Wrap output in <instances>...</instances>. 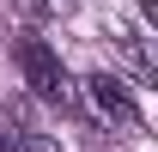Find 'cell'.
Masks as SVG:
<instances>
[{"label": "cell", "mask_w": 158, "mask_h": 152, "mask_svg": "<svg viewBox=\"0 0 158 152\" xmlns=\"http://www.w3.org/2000/svg\"><path fill=\"white\" fill-rule=\"evenodd\" d=\"M12 55H19V73H24V85L43 97V103H73V85H67V67H61V55L49 49L43 37H19L12 43Z\"/></svg>", "instance_id": "obj_1"}, {"label": "cell", "mask_w": 158, "mask_h": 152, "mask_svg": "<svg viewBox=\"0 0 158 152\" xmlns=\"http://www.w3.org/2000/svg\"><path fill=\"white\" fill-rule=\"evenodd\" d=\"M85 97H91V110H98L103 122H116V128H140V103L128 97V85H122L116 73H91V79H85Z\"/></svg>", "instance_id": "obj_2"}, {"label": "cell", "mask_w": 158, "mask_h": 152, "mask_svg": "<svg viewBox=\"0 0 158 152\" xmlns=\"http://www.w3.org/2000/svg\"><path fill=\"white\" fill-rule=\"evenodd\" d=\"M122 55L134 61L140 79H158V61H152V49H146V37H140V31H128V37H122Z\"/></svg>", "instance_id": "obj_3"}, {"label": "cell", "mask_w": 158, "mask_h": 152, "mask_svg": "<svg viewBox=\"0 0 158 152\" xmlns=\"http://www.w3.org/2000/svg\"><path fill=\"white\" fill-rule=\"evenodd\" d=\"M0 152H61V146H49L43 134H0Z\"/></svg>", "instance_id": "obj_4"}]
</instances>
